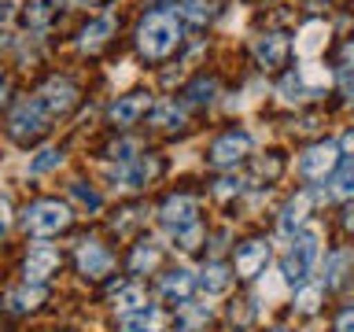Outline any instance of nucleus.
<instances>
[{"instance_id": "nucleus-2", "label": "nucleus", "mask_w": 354, "mask_h": 332, "mask_svg": "<svg viewBox=\"0 0 354 332\" xmlns=\"http://www.w3.org/2000/svg\"><path fill=\"white\" fill-rule=\"evenodd\" d=\"M48 129H52V115H48V107H44L37 96H33V100H22V104H19L15 111H11V118H8V133H11V140L22 144V148L37 144Z\"/></svg>"}, {"instance_id": "nucleus-37", "label": "nucleus", "mask_w": 354, "mask_h": 332, "mask_svg": "<svg viewBox=\"0 0 354 332\" xmlns=\"http://www.w3.org/2000/svg\"><path fill=\"white\" fill-rule=\"evenodd\" d=\"M339 71H354V37L347 41V44H343V52H339Z\"/></svg>"}, {"instance_id": "nucleus-12", "label": "nucleus", "mask_w": 354, "mask_h": 332, "mask_svg": "<svg viewBox=\"0 0 354 332\" xmlns=\"http://www.w3.org/2000/svg\"><path fill=\"white\" fill-rule=\"evenodd\" d=\"M266 262H270V243L266 240H248L236 248V277H243V281L259 277Z\"/></svg>"}, {"instance_id": "nucleus-40", "label": "nucleus", "mask_w": 354, "mask_h": 332, "mask_svg": "<svg viewBox=\"0 0 354 332\" xmlns=\"http://www.w3.org/2000/svg\"><path fill=\"white\" fill-rule=\"evenodd\" d=\"M343 151L354 155V129H351V133H343Z\"/></svg>"}, {"instance_id": "nucleus-11", "label": "nucleus", "mask_w": 354, "mask_h": 332, "mask_svg": "<svg viewBox=\"0 0 354 332\" xmlns=\"http://www.w3.org/2000/svg\"><path fill=\"white\" fill-rule=\"evenodd\" d=\"M37 100L48 107V115L55 118V115H66V111L77 104V89L66 82V77H52V82L37 93Z\"/></svg>"}, {"instance_id": "nucleus-24", "label": "nucleus", "mask_w": 354, "mask_h": 332, "mask_svg": "<svg viewBox=\"0 0 354 332\" xmlns=\"http://www.w3.org/2000/svg\"><path fill=\"white\" fill-rule=\"evenodd\" d=\"M151 122L162 126V129H181L185 126V111L177 104H159V107H151Z\"/></svg>"}, {"instance_id": "nucleus-34", "label": "nucleus", "mask_w": 354, "mask_h": 332, "mask_svg": "<svg viewBox=\"0 0 354 332\" xmlns=\"http://www.w3.org/2000/svg\"><path fill=\"white\" fill-rule=\"evenodd\" d=\"M133 151H137V144H133V140H122V144H115V148H111L107 155H111L115 163H122V166H126V163H133V159H137Z\"/></svg>"}, {"instance_id": "nucleus-20", "label": "nucleus", "mask_w": 354, "mask_h": 332, "mask_svg": "<svg viewBox=\"0 0 354 332\" xmlns=\"http://www.w3.org/2000/svg\"><path fill=\"white\" fill-rule=\"evenodd\" d=\"M177 15L185 22H192V26H203L218 15V0H185L181 8H177Z\"/></svg>"}, {"instance_id": "nucleus-19", "label": "nucleus", "mask_w": 354, "mask_h": 332, "mask_svg": "<svg viewBox=\"0 0 354 332\" xmlns=\"http://www.w3.org/2000/svg\"><path fill=\"white\" fill-rule=\"evenodd\" d=\"M159 325H162V314L155 306H144L137 314L122 317V332H159Z\"/></svg>"}, {"instance_id": "nucleus-6", "label": "nucleus", "mask_w": 354, "mask_h": 332, "mask_svg": "<svg viewBox=\"0 0 354 332\" xmlns=\"http://www.w3.org/2000/svg\"><path fill=\"white\" fill-rule=\"evenodd\" d=\"M339 163V148L332 140H321L314 148H306V155L299 159V174L306 177V181H325V177L336 170Z\"/></svg>"}, {"instance_id": "nucleus-21", "label": "nucleus", "mask_w": 354, "mask_h": 332, "mask_svg": "<svg viewBox=\"0 0 354 332\" xmlns=\"http://www.w3.org/2000/svg\"><path fill=\"white\" fill-rule=\"evenodd\" d=\"M229 284H232V273L225 270V266H218V262H210L203 273H199V288H203L207 295H221V292H229Z\"/></svg>"}, {"instance_id": "nucleus-22", "label": "nucleus", "mask_w": 354, "mask_h": 332, "mask_svg": "<svg viewBox=\"0 0 354 332\" xmlns=\"http://www.w3.org/2000/svg\"><path fill=\"white\" fill-rule=\"evenodd\" d=\"M306 210H310V196H295L292 203L284 207V214H281V237H295V229L303 225Z\"/></svg>"}, {"instance_id": "nucleus-30", "label": "nucleus", "mask_w": 354, "mask_h": 332, "mask_svg": "<svg viewBox=\"0 0 354 332\" xmlns=\"http://www.w3.org/2000/svg\"><path fill=\"white\" fill-rule=\"evenodd\" d=\"M317 303H321V288H317V284H306L303 292L295 295V306L303 310V314H314V310H317Z\"/></svg>"}, {"instance_id": "nucleus-13", "label": "nucleus", "mask_w": 354, "mask_h": 332, "mask_svg": "<svg viewBox=\"0 0 354 332\" xmlns=\"http://www.w3.org/2000/svg\"><path fill=\"white\" fill-rule=\"evenodd\" d=\"M288 52H292V41L284 33H266V37L254 41V59H259L266 71H277V66L288 63Z\"/></svg>"}, {"instance_id": "nucleus-38", "label": "nucleus", "mask_w": 354, "mask_h": 332, "mask_svg": "<svg viewBox=\"0 0 354 332\" xmlns=\"http://www.w3.org/2000/svg\"><path fill=\"white\" fill-rule=\"evenodd\" d=\"M332 332H354V306H347V310L336 317V329H332Z\"/></svg>"}, {"instance_id": "nucleus-15", "label": "nucleus", "mask_w": 354, "mask_h": 332, "mask_svg": "<svg viewBox=\"0 0 354 332\" xmlns=\"http://www.w3.org/2000/svg\"><path fill=\"white\" fill-rule=\"evenodd\" d=\"M155 174H159V163H155V159H133V163H126V166H118V170H115V185H122V188H144Z\"/></svg>"}, {"instance_id": "nucleus-28", "label": "nucleus", "mask_w": 354, "mask_h": 332, "mask_svg": "<svg viewBox=\"0 0 354 332\" xmlns=\"http://www.w3.org/2000/svg\"><path fill=\"white\" fill-rule=\"evenodd\" d=\"M63 163V151L59 148H44L37 159L30 163V174H44V170H52V166H59Z\"/></svg>"}, {"instance_id": "nucleus-14", "label": "nucleus", "mask_w": 354, "mask_h": 332, "mask_svg": "<svg viewBox=\"0 0 354 332\" xmlns=\"http://www.w3.org/2000/svg\"><path fill=\"white\" fill-rule=\"evenodd\" d=\"M196 284H199V277H192L188 270H170L162 277V299L166 303H174V306H185V303H192V292H196Z\"/></svg>"}, {"instance_id": "nucleus-4", "label": "nucleus", "mask_w": 354, "mask_h": 332, "mask_svg": "<svg viewBox=\"0 0 354 332\" xmlns=\"http://www.w3.org/2000/svg\"><path fill=\"white\" fill-rule=\"evenodd\" d=\"M317 251H321V232L317 229L295 232V243H292V251H288V259H284V281L288 284H303L310 277V270H314V262H317Z\"/></svg>"}, {"instance_id": "nucleus-36", "label": "nucleus", "mask_w": 354, "mask_h": 332, "mask_svg": "<svg viewBox=\"0 0 354 332\" xmlns=\"http://www.w3.org/2000/svg\"><path fill=\"white\" fill-rule=\"evenodd\" d=\"M181 310H185L188 321H196V325H199V321H210V306H192V303H185Z\"/></svg>"}, {"instance_id": "nucleus-32", "label": "nucleus", "mask_w": 354, "mask_h": 332, "mask_svg": "<svg viewBox=\"0 0 354 332\" xmlns=\"http://www.w3.org/2000/svg\"><path fill=\"white\" fill-rule=\"evenodd\" d=\"M343 266H347V255H343V251H336V255H332V259H328V277H325V284H339L343 281Z\"/></svg>"}, {"instance_id": "nucleus-18", "label": "nucleus", "mask_w": 354, "mask_h": 332, "mask_svg": "<svg viewBox=\"0 0 354 332\" xmlns=\"http://www.w3.org/2000/svg\"><path fill=\"white\" fill-rule=\"evenodd\" d=\"M111 33H115V19H93V22L82 30V48H85V52H100V48L107 44Z\"/></svg>"}, {"instance_id": "nucleus-8", "label": "nucleus", "mask_w": 354, "mask_h": 332, "mask_svg": "<svg viewBox=\"0 0 354 332\" xmlns=\"http://www.w3.org/2000/svg\"><path fill=\"white\" fill-rule=\"evenodd\" d=\"M77 273H85L88 281H100V277L111 273V266H115V259H111V251L104 248V243L96 240H82V248H77Z\"/></svg>"}, {"instance_id": "nucleus-5", "label": "nucleus", "mask_w": 354, "mask_h": 332, "mask_svg": "<svg viewBox=\"0 0 354 332\" xmlns=\"http://www.w3.org/2000/svg\"><path fill=\"white\" fill-rule=\"evenodd\" d=\"M248 151H251V137H248V133H243V129H229V133H221V137L210 144L207 163L225 170V166H236Z\"/></svg>"}, {"instance_id": "nucleus-16", "label": "nucleus", "mask_w": 354, "mask_h": 332, "mask_svg": "<svg viewBox=\"0 0 354 332\" xmlns=\"http://www.w3.org/2000/svg\"><path fill=\"white\" fill-rule=\"evenodd\" d=\"M111 306L118 310L122 317L126 314H137V310H144L148 306V292L137 284V281H129V284H118L115 292H111Z\"/></svg>"}, {"instance_id": "nucleus-42", "label": "nucleus", "mask_w": 354, "mask_h": 332, "mask_svg": "<svg viewBox=\"0 0 354 332\" xmlns=\"http://www.w3.org/2000/svg\"><path fill=\"white\" fill-rule=\"evenodd\" d=\"M273 332H284V329H273Z\"/></svg>"}, {"instance_id": "nucleus-31", "label": "nucleus", "mask_w": 354, "mask_h": 332, "mask_svg": "<svg viewBox=\"0 0 354 332\" xmlns=\"http://www.w3.org/2000/svg\"><path fill=\"white\" fill-rule=\"evenodd\" d=\"M199 237H203V229H199V221H196V225H185V229H177V248H181V251H196V248H199Z\"/></svg>"}, {"instance_id": "nucleus-41", "label": "nucleus", "mask_w": 354, "mask_h": 332, "mask_svg": "<svg viewBox=\"0 0 354 332\" xmlns=\"http://www.w3.org/2000/svg\"><path fill=\"white\" fill-rule=\"evenodd\" d=\"M343 221H347V229L354 232V207H351V214H347V218H343Z\"/></svg>"}, {"instance_id": "nucleus-7", "label": "nucleus", "mask_w": 354, "mask_h": 332, "mask_svg": "<svg viewBox=\"0 0 354 332\" xmlns=\"http://www.w3.org/2000/svg\"><path fill=\"white\" fill-rule=\"evenodd\" d=\"M59 266H63V259H59V251L55 248H33L30 255H26V262H22V277H26V284H44L48 277H55L59 273Z\"/></svg>"}, {"instance_id": "nucleus-1", "label": "nucleus", "mask_w": 354, "mask_h": 332, "mask_svg": "<svg viewBox=\"0 0 354 332\" xmlns=\"http://www.w3.org/2000/svg\"><path fill=\"white\" fill-rule=\"evenodd\" d=\"M181 41V22L174 11H148L137 26V48L144 59H166Z\"/></svg>"}, {"instance_id": "nucleus-17", "label": "nucleus", "mask_w": 354, "mask_h": 332, "mask_svg": "<svg viewBox=\"0 0 354 332\" xmlns=\"http://www.w3.org/2000/svg\"><path fill=\"white\" fill-rule=\"evenodd\" d=\"M44 303V284H22L15 292H8V314H33Z\"/></svg>"}, {"instance_id": "nucleus-23", "label": "nucleus", "mask_w": 354, "mask_h": 332, "mask_svg": "<svg viewBox=\"0 0 354 332\" xmlns=\"http://www.w3.org/2000/svg\"><path fill=\"white\" fill-rule=\"evenodd\" d=\"M155 262H159V248H155L151 240H140L137 248H133V255H129V270H133V273L151 270Z\"/></svg>"}, {"instance_id": "nucleus-9", "label": "nucleus", "mask_w": 354, "mask_h": 332, "mask_svg": "<svg viewBox=\"0 0 354 332\" xmlns=\"http://www.w3.org/2000/svg\"><path fill=\"white\" fill-rule=\"evenodd\" d=\"M196 214H199V203H196V196H188V192H177V196H170V199L159 207L162 225H170L174 232L185 229V225H196V221H199Z\"/></svg>"}, {"instance_id": "nucleus-39", "label": "nucleus", "mask_w": 354, "mask_h": 332, "mask_svg": "<svg viewBox=\"0 0 354 332\" xmlns=\"http://www.w3.org/2000/svg\"><path fill=\"white\" fill-rule=\"evenodd\" d=\"M8 225H11V207H8V199L0 196V237L8 232Z\"/></svg>"}, {"instance_id": "nucleus-27", "label": "nucleus", "mask_w": 354, "mask_h": 332, "mask_svg": "<svg viewBox=\"0 0 354 332\" xmlns=\"http://www.w3.org/2000/svg\"><path fill=\"white\" fill-rule=\"evenodd\" d=\"M306 93H310V89L303 85V77H299V71H295V74H288L284 82H281V96L288 100V104H299V100H303Z\"/></svg>"}, {"instance_id": "nucleus-3", "label": "nucleus", "mask_w": 354, "mask_h": 332, "mask_svg": "<svg viewBox=\"0 0 354 332\" xmlns=\"http://www.w3.org/2000/svg\"><path fill=\"white\" fill-rule=\"evenodd\" d=\"M71 210H66V203H59V199H37V203H30L26 210H22V229L30 232V237H59V232L71 229Z\"/></svg>"}, {"instance_id": "nucleus-26", "label": "nucleus", "mask_w": 354, "mask_h": 332, "mask_svg": "<svg viewBox=\"0 0 354 332\" xmlns=\"http://www.w3.org/2000/svg\"><path fill=\"white\" fill-rule=\"evenodd\" d=\"M214 93H218V82L214 77H199V82L188 89V104H210V100H214Z\"/></svg>"}, {"instance_id": "nucleus-10", "label": "nucleus", "mask_w": 354, "mask_h": 332, "mask_svg": "<svg viewBox=\"0 0 354 332\" xmlns=\"http://www.w3.org/2000/svg\"><path fill=\"white\" fill-rule=\"evenodd\" d=\"M148 107H151L148 93H129V96H118L115 104H111L107 118L115 122L118 129H126V126H133V122H140V115H148Z\"/></svg>"}, {"instance_id": "nucleus-35", "label": "nucleus", "mask_w": 354, "mask_h": 332, "mask_svg": "<svg viewBox=\"0 0 354 332\" xmlns=\"http://www.w3.org/2000/svg\"><path fill=\"white\" fill-rule=\"evenodd\" d=\"M243 192V181L240 177H221L218 181V188H214V196H221V199H229V196H240Z\"/></svg>"}, {"instance_id": "nucleus-43", "label": "nucleus", "mask_w": 354, "mask_h": 332, "mask_svg": "<svg viewBox=\"0 0 354 332\" xmlns=\"http://www.w3.org/2000/svg\"><path fill=\"white\" fill-rule=\"evenodd\" d=\"M88 4H93V0H88Z\"/></svg>"}, {"instance_id": "nucleus-25", "label": "nucleus", "mask_w": 354, "mask_h": 332, "mask_svg": "<svg viewBox=\"0 0 354 332\" xmlns=\"http://www.w3.org/2000/svg\"><path fill=\"white\" fill-rule=\"evenodd\" d=\"M332 199H354V163H347L343 170L332 177Z\"/></svg>"}, {"instance_id": "nucleus-33", "label": "nucleus", "mask_w": 354, "mask_h": 332, "mask_svg": "<svg viewBox=\"0 0 354 332\" xmlns=\"http://www.w3.org/2000/svg\"><path fill=\"white\" fill-rule=\"evenodd\" d=\"M55 8H59V0H37V4L30 8V22H37V26H41V22H48V15Z\"/></svg>"}, {"instance_id": "nucleus-29", "label": "nucleus", "mask_w": 354, "mask_h": 332, "mask_svg": "<svg viewBox=\"0 0 354 332\" xmlns=\"http://www.w3.org/2000/svg\"><path fill=\"white\" fill-rule=\"evenodd\" d=\"M71 196H74L82 207H88V210H100V196H96V188H88L85 181H74V185H71Z\"/></svg>"}]
</instances>
